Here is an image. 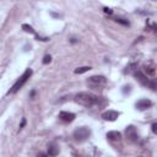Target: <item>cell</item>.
Wrapping results in <instances>:
<instances>
[{
    "mask_svg": "<svg viewBox=\"0 0 157 157\" xmlns=\"http://www.w3.org/2000/svg\"><path fill=\"white\" fill-rule=\"evenodd\" d=\"M74 101L77 104L83 105V107H93L94 104L98 103V97H96L94 94L88 93V92H80L75 96Z\"/></svg>",
    "mask_w": 157,
    "mask_h": 157,
    "instance_id": "cell-1",
    "label": "cell"
},
{
    "mask_svg": "<svg viewBox=\"0 0 157 157\" xmlns=\"http://www.w3.org/2000/svg\"><path fill=\"white\" fill-rule=\"evenodd\" d=\"M31 75H32V70H31V69H27V70L21 75V77L13 83V86L11 87V90L9 91V93H16L20 88H22V86L28 81V78L31 77Z\"/></svg>",
    "mask_w": 157,
    "mask_h": 157,
    "instance_id": "cell-2",
    "label": "cell"
},
{
    "mask_svg": "<svg viewBox=\"0 0 157 157\" xmlns=\"http://www.w3.org/2000/svg\"><path fill=\"white\" fill-rule=\"evenodd\" d=\"M91 135V130L86 126H81V128H77L74 132H72V137L76 142H83L86 141Z\"/></svg>",
    "mask_w": 157,
    "mask_h": 157,
    "instance_id": "cell-3",
    "label": "cell"
},
{
    "mask_svg": "<svg viewBox=\"0 0 157 157\" xmlns=\"http://www.w3.org/2000/svg\"><path fill=\"white\" fill-rule=\"evenodd\" d=\"M86 82H87L88 87H91V88H99L107 83V78L102 75H94V76L88 77Z\"/></svg>",
    "mask_w": 157,
    "mask_h": 157,
    "instance_id": "cell-4",
    "label": "cell"
},
{
    "mask_svg": "<svg viewBox=\"0 0 157 157\" xmlns=\"http://www.w3.org/2000/svg\"><path fill=\"white\" fill-rule=\"evenodd\" d=\"M134 76L136 77V80L141 83V85H144V86H148V87H151V90H156V85H155V82L153 81H150L148 78H147V76L145 75V74H142L141 71H135L134 72Z\"/></svg>",
    "mask_w": 157,
    "mask_h": 157,
    "instance_id": "cell-5",
    "label": "cell"
},
{
    "mask_svg": "<svg viewBox=\"0 0 157 157\" xmlns=\"http://www.w3.org/2000/svg\"><path fill=\"white\" fill-rule=\"evenodd\" d=\"M125 136L130 142H136L139 140V132L134 125H129L125 129Z\"/></svg>",
    "mask_w": 157,
    "mask_h": 157,
    "instance_id": "cell-6",
    "label": "cell"
},
{
    "mask_svg": "<svg viewBox=\"0 0 157 157\" xmlns=\"http://www.w3.org/2000/svg\"><path fill=\"white\" fill-rule=\"evenodd\" d=\"M119 115H120V113L117 112V110H107V112L102 113V118L107 121H114V120L118 119Z\"/></svg>",
    "mask_w": 157,
    "mask_h": 157,
    "instance_id": "cell-7",
    "label": "cell"
},
{
    "mask_svg": "<svg viewBox=\"0 0 157 157\" xmlns=\"http://www.w3.org/2000/svg\"><path fill=\"white\" fill-rule=\"evenodd\" d=\"M144 72L147 75V76H151V77H155L156 76V65L151 61H148L147 64H144Z\"/></svg>",
    "mask_w": 157,
    "mask_h": 157,
    "instance_id": "cell-8",
    "label": "cell"
},
{
    "mask_svg": "<svg viewBox=\"0 0 157 157\" xmlns=\"http://www.w3.org/2000/svg\"><path fill=\"white\" fill-rule=\"evenodd\" d=\"M59 119L64 123H71L75 120V114L71 112H60L59 113Z\"/></svg>",
    "mask_w": 157,
    "mask_h": 157,
    "instance_id": "cell-9",
    "label": "cell"
},
{
    "mask_svg": "<svg viewBox=\"0 0 157 157\" xmlns=\"http://www.w3.org/2000/svg\"><path fill=\"white\" fill-rule=\"evenodd\" d=\"M135 105L139 110H145V109H148L150 107H152V102L150 99H140L136 102Z\"/></svg>",
    "mask_w": 157,
    "mask_h": 157,
    "instance_id": "cell-10",
    "label": "cell"
},
{
    "mask_svg": "<svg viewBox=\"0 0 157 157\" xmlns=\"http://www.w3.org/2000/svg\"><path fill=\"white\" fill-rule=\"evenodd\" d=\"M59 151H60L59 146H58L55 142H52V144L48 145V153H47V155L50 156V157H55V156L59 155Z\"/></svg>",
    "mask_w": 157,
    "mask_h": 157,
    "instance_id": "cell-11",
    "label": "cell"
},
{
    "mask_svg": "<svg viewBox=\"0 0 157 157\" xmlns=\"http://www.w3.org/2000/svg\"><path fill=\"white\" fill-rule=\"evenodd\" d=\"M107 139L110 141H120L121 140V134L119 131H108L107 132Z\"/></svg>",
    "mask_w": 157,
    "mask_h": 157,
    "instance_id": "cell-12",
    "label": "cell"
},
{
    "mask_svg": "<svg viewBox=\"0 0 157 157\" xmlns=\"http://www.w3.org/2000/svg\"><path fill=\"white\" fill-rule=\"evenodd\" d=\"M91 70V66H81V67H77L75 69V74H83V72H87Z\"/></svg>",
    "mask_w": 157,
    "mask_h": 157,
    "instance_id": "cell-13",
    "label": "cell"
},
{
    "mask_svg": "<svg viewBox=\"0 0 157 157\" xmlns=\"http://www.w3.org/2000/svg\"><path fill=\"white\" fill-rule=\"evenodd\" d=\"M22 28H23V31H26V32H28V33L36 34V32H34L33 27H32V26H29V25H22Z\"/></svg>",
    "mask_w": 157,
    "mask_h": 157,
    "instance_id": "cell-14",
    "label": "cell"
},
{
    "mask_svg": "<svg viewBox=\"0 0 157 157\" xmlns=\"http://www.w3.org/2000/svg\"><path fill=\"white\" fill-rule=\"evenodd\" d=\"M115 22H119V23H121V25H124V26H129V21H124V18H115Z\"/></svg>",
    "mask_w": 157,
    "mask_h": 157,
    "instance_id": "cell-15",
    "label": "cell"
},
{
    "mask_svg": "<svg viewBox=\"0 0 157 157\" xmlns=\"http://www.w3.org/2000/svg\"><path fill=\"white\" fill-rule=\"evenodd\" d=\"M50 61H52V56L50 55H45L43 58V64H49Z\"/></svg>",
    "mask_w": 157,
    "mask_h": 157,
    "instance_id": "cell-16",
    "label": "cell"
},
{
    "mask_svg": "<svg viewBox=\"0 0 157 157\" xmlns=\"http://www.w3.org/2000/svg\"><path fill=\"white\" fill-rule=\"evenodd\" d=\"M103 11H104V13H108V15H112L113 13V10L109 9V7H103Z\"/></svg>",
    "mask_w": 157,
    "mask_h": 157,
    "instance_id": "cell-17",
    "label": "cell"
},
{
    "mask_svg": "<svg viewBox=\"0 0 157 157\" xmlns=\"http://www.w3.org/2000/svg\"><path fill=\"white\" fill-rule=\"evenodd\" d=\"M151 128H152V132H153V134H156V132H157V124H156V123H153Z\"/></svg>",
    "mask_w": 157,
    "mask_h": 157,
    "instance_id": "cell-18",
    "label": "cell"
},
{
    "mask_svg": "<svg viewBox=\"0 0 157 157\" xmlns=\"http://www.w3.org/2000/svg\"><path fill=\"white\" fill-rule=\"evenodd\" d=\"M37 157H49L47 153H44V152H39L38 155H37Z\"/></svg>",
    "mask_w": 157,
    "mask_h": 157,
    "instance_id": "cell-19",
    "label": "cell"
},
{
    "mask_svg": "<svg viewBox=\"0 0 157 157\" xmlns=\"http://www.w3.org/2000/svg\"><path fill=\"white\" fill-rule=\"evenodd\" d=\"M25 124H26V119H25V118H22V121H21V125H20V130L25 126Z\"/></svg>",
    "mask_w": 157,
    "mask_h": 157,
    "instance_id": "cell-20",
    "label": "cell"
}]
</instances>
